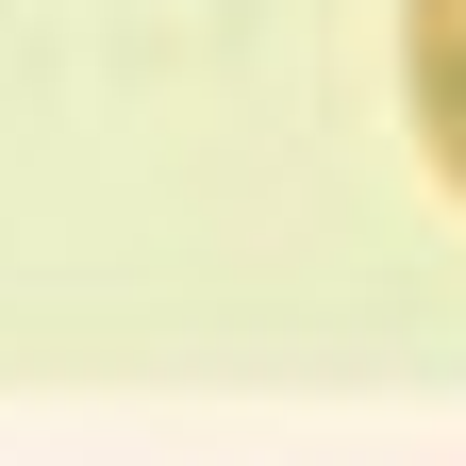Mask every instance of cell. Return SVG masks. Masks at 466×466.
<instances>
[{"mask_svg":"<svg viewBox=\"0 0 466 466\" xmlns=\"http://www.w3.org/2000/svg\"><path fill=\"white\" fill-rule=\"evenodd\" d=\"M400 100H417L433 184L466 200V0H400Z\"/></svg>","mask_w":466,"mask_h":466,"instance_id":"obj_1","label":"cell"}]
</instances>
